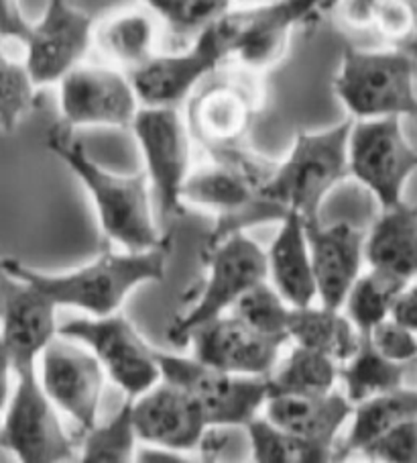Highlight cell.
<instances>
[{
	"instance_id": "obj_1",
	"label": "cell",
	"mask_w": 417,
	"mask_h": 463,
	"mask_svg": "<svg viewBox=\"0 0 417 463\" xmlns=\"http://www.w3.org/2000/svg\"><path fill=\"white\" fill-rule=\"evenodd\" d=\"M355 118H347L324 131H300L292 151L273 170L256 206L255 222H282L287 214H300L308 225L320 222L326 196L350 178L348 139Z\"/></svg>"
},
{
	"instance_id": "obj_2",
	"label": "cell",
	"mask_w": 417,
	"mask_h": 463,
	"mask_svg": "<svg viewBox=\"0 0 417 463\" xmlns=\"http://www.w3.org/2000/svg\"><path fill=\"white\" fill-rule=\"evenodd\" d=\"M171 253V239L147 251H104L100 258L66 274H43L19 260L3 258L0 268L31 282L58 307L84 310L90 317L115 315L128 294L149 282H162Z\"/></svg>"
},
{
	"instance_id": "obj_3",
	"label": "cell",
	"mask_w": 417,
	"mask_h": 463,
	"mask_svg": "<svg viewBox=\"0 0 417 463\" xmlns=\"http://www.w3.org/2000/svg\"><path fill=\"white\" fill-rule=\"evenodd\" d=\"M45 143L84 184L108 241L118 243L125 251H147L165 241L151 209L147 172L120 175L104 170L88 156L76 131L61 123L51 127Z\"/></svg>"
},
{
	"instance_id": "obj_4",
	"label": "cell",
	"mask_w": 417,
	"mask_h": 463,
	"mask_svg": "<svg viewBox=\"0 0 417 463\" xmlns=\"http://www.w3.org/2000/svg\"><path fill=\"white\" fill-rule=\"evenodd\" d=\"M206 276L183 297V313L167 326V339L175 347H188V339L199 325L227 315L255 284L269 280L267 251L245 231L206 243Z\"/></svg>"
},
{
	"instance_id": "obj_5",
	"label": "cell",
	"mask_w": 417,
	"mask_h": 463,
	"mask_svg": "<svg viewBox=\"0 0 417 463\" xmlns=\"http://www.w3.org/2000/svg\"><path fill=\"white\" fill-rule=\"evenodd\" d=\"M417 60L399 47L358 50L344 47L332 80L336 99L350 118L417 117Z\"/></svg>"
},
{
	"instance_id": "obj_6",
	"label": "cell",
	"mask_w": 417,
	"mask_h": 463,
	"mask_svg": "<svg viewBox=\"0 0 417 463\" xmlns=\"http://www.w3.org/2000/svg\"><path fill=\"white\" fill-rule=\"evenodd\" d=\"M208 164L190 172L183 184V203L218 214V225L208 243L256 225L261 190L275 170V162L245 149L208 154Z\"/></svg>"
},
{
	"instance_id": "obj_7",
	"label": "cell",
	"mask_w": 417,
	"mask_h": 463,
	"mask_svg": "<svg viewBox=\"0 0 417 463\" xmlns=\"http://www.w3.org/2000/svg\"><path fill=\"white\" fill-rule=\"evenodd\" d=\"M332 6H338V0H271L228 11L218 19L228 61L261 74L283 60L295 31L318 21Z\"/></svg>"
},
{
	"instance_id": "obj_8",
	"label": "cell",
	"mask_w": 417,
	"mask_h": 463,
	"mask_svg": "<svg viewBox=\"0 0 417 463\" xmlns=\"http://www.w3.org/2000/svg\"><path fill=\"white\" fill-rule=\"evenodd\" d=\"M37 370L14 372V388L0 425V447L23 463L76 461L79 455L63 429L61 411L47 396Z\"/></svg>"
},
{
	"instance_id": "obj_9",
	"label": "cell",
	"mask_w": 417,
	"mask_h": 463,
	"mask_svg": "<svg viewBox=\"0 0 417 463\" xmlns=\"http://www.w3.org/2000/svg\"><path fill=\"white\" fill-rule=\"evenodd\" d=\"M350 178L365 184L381 211L403 203V190L417 172V149L409 143L401 117L355 121L348 139Z\"/></svg>"
},
{
	"instance_id": "obj_10",
	"label": "cell",
	"mask_w": 417,
	"mask_h": 463,
	"mask_svg": "<svg viewBox=\"0 0 417 463\" xmlns=\"http://www.w3.org/2000/svg\"><path fill=\"white\" fill-rule=\"evenodd\" d=\"M61 337L90 347L107 376L134 401L163 380L159 351L151 349L128 318L120 315L76 318L60 326Z\"/></svg>"
},
{
	"instance_id": "obj_11",
	"label": "cell",
	"mask_w": 417,
	"mask_h": 463,
	"mask_svg": "<svg viewBox=\"0 0 417 463\" xmlns=\"http://www.w3.org/2000/svg\"><path fill=\"white\" fill-rule=\"evenodd\" d=\"M255 71L208 78L190 99L188 127L194 141L208 154L245 149L261 109V90L251 78Z\"/></svg>"
},
{
	"instance_id": "obj_12",
	"label": "cell",
	"mask_w": 417,
	"mask_h": 463,
	"mask_svg": "<svg viewBox=\"0 0 417 463\" xmlns=\"http://www.w3.org/2000/svg\"><path fill=\"white\" fill-rule=\"evenodd\" d=\"M163 378L194 398L206 414L208 425H248L264 409L269 378L238 376L199 362L194 355L159 354Z\"/></svg>"
},
{
	"instance_id": "obj_13",
	"label": "cell",
	"mask_w": 417,
	"mask_h": 463,
	"mask_svg": "<svg viewBox=\"0 0 417 463\" xmlns=\"http://www.w3.org/2000/svg\"><path fill=\"white\" fill-rule=\"evenodd\" d=\"M227 61L228 50L216 21L190 45L155 53L141 68L128 71V78L141 107L180 109Z\"/></svg>"
},
{
	"instance_id": "obj_14",
	"label": "cell",
	"mask_w": 417,
	"mask_h": 463,
	"mask_svg": "<svg viewBox=\"0 0 417 463\" xmlns=\"http://www.w3.org/2000/svg\"><path fill=\"white\" fill-rule=\"evenodd\" d=\"M145 172L153 184L162 217L173 219L183 213V184L191 172V137L188 118L180 109L141 107L133 123Z\"/></svg>"
},
{
	"instance_id": "obj_15",
	"label": "cell",
	"mask_w": 417,
	"mask_h": 463,
	"mask_svg": "<svg viewBox=\"0 0 417 463\" xmlns=\"http://www.w3.org/2000/svg\"><path fill=\"white\" fill-rule=\"evenodd\" d=\"M141 100L125 70L84 66L60 80V123L76 131L82 127L131 129Z\"/></svg>"
},
{
	"instance_id": "obj_16",
	"label": "cell",
	"mask_w": 417,
	"mask_h": 463,
	"mask_svg": "<svg viewBox=\"0 0 417 463\" xmlns=\"http://www.w3.org/2000/svg\"><path fill=\"white\" fill-rule=\"evenodd\" d=\"M39 380L51 402L84 433L98 422L107 372L84 343L58 335L39 357Z\"/></svg>"
},
{
	"instance_id": "obj_17",
	"label": "cell",
	"mask_w": 417,
	"mask_h": 463,
	"mask_svg": "<svg viewBox=\"0 0 417 463\" xmlns=\"http://www.w3.org/2000/svg\"><path fill=\"white\" fill-rule=\"evenodd\" d=\"M96 19L70 0H47L42 19L33 23L25 45V66L39 86L60 80L84 61L94 45Z\"/></svg>"
},
{
	"instance_id": "obj_18",
	"label": "cell",
	"mask_w": 417,
	"mask_h": 463,
	"mask_svg": "<svg viewBox=\"0 0 417 463\" xmlns=\"http://www.w3.org/2000/svg\"><path fill=\"white\" fill-rule=\"evenodd\" d=\"M58 305L31 282L0 268V335L11 351L14 372L37 367L47 345L60 335Z\"/></svg>"
},
{
	"instance_id": "obj_19",
	"label": "cell",
	"mask_w": 417,
	"mask_h": 463,
	"mask_svg": "<svg viewBox=\"0 0 417 463\" xmlns=\"http://www.w3.org/2000/svg\"><path fill=\"white\" fill-rule=\"evenodd\" d=\"M285 341L256 331L238 317L227 313L191 331L188 345L194 349L196 359L222 372L269 378Z\"/></svg>"
},
{
	"instance_id": "obj_20",
	"label": "cell",
	"mask_w": 417,
	"mask_h": 463,
	"mask_svg": "<svg viewBox=\"0 0 417 463\" xmlns=\"http://www.w3.org/2000/svg\"><path fill=\"white\" fill-rule=\"evenodd\" d=\"M131 402L139 441L178 453L198 449L208 420L186 390L163 378Z\"/></svg>"
},
{
	"instance_id": "obj_21",
	"label": "cell",
	"mask_w": 417,
	"mask_h": 463,
	"mask_svg": "<svg viewBox=\"0 0 417 463\" xmlns=\"http://www.w3.org/2000/svg\"><path fill=\"white\" fill-rule=\"evenodd\" d=\"M308 241L320 305L342 308L352 286L363 274L366 235L347 221L328 227L316 222L308 225Z\"/></svg>"
},
{
	"instance_id": "obj_22",
	"label": "cell",
	"mask_w": 417,
	"mask_h": 463,
	"mask_svg": "<svg viewBox=\"0 0 417 463\" xmlns=\"http://www.w3.org/2000/svg\"><path fill=\"white\" fill-rule=\"evenodd\" d=\"M355 412L347 394L340 390L328 394H269L264 417L287 433L322 449L338 453V433Z\"/></svg>"
},
{
	"instance_id": "obj_23",
	"label": "cell",
	"mask_w": 417,
	"mask_h": 463,
	"mask_svg": "<svg viewBox=\"0 0 417 463\" xmlns=\"http://www.w3.org/2000/svg\"><path fill=\"white\" fill-rule=\"evenodd\" d=\"M267 274L275 290L293 308L311 307L318 286L311 266L308 222L300 214H287L267 251Z\"/></svg>"
},
{
	"instance_id": "obj_24",
	"label": "cell",
	"mask_w": 417,
	"mask_h": 463,
	"mask_svg": "<svg viewBox=\"0 0 417 463\" xmlns=\"http://www.w3.org/2000/svg\"><path fill=\"white\" fill-rule=\"evenodd\" d=\"M368 266L395 276L401 282L417 278V206L399 203L383 209L365 243Z\"/></svg>"
},
{
	"instance_id": "obj_25",
	"label": "cell",
	"mask_w": 417,
	"mask_h": 463,
	"mask_svg": "<svg viewBox=\"0 0 417 463\" xmlns=\"http://www.w3.org/2000/svg\"><path fill=\"white\" fill-rule=\"evenodd\" d=\"M94 45L110 63L128 74L157 53V23L145 11L112 14L96 25Z\"/></svg>"
},
{
	"instance_id": "obj_26",
	"label": "cell",
	"mask_w": 417,
	"mask_h": 463,
	"mask_svg": "<svg viewBox=\"0 0 417 463\" xmlns=\"http://www.w3.org/2000/svg\"><path fill=\"white\" fill-rule=\"evenodd\" d=\"M360 339L363 335L357 325L350 321L348 315H342L340 308L311 305L292 310L290 341L316 349L340 365L357 354Z\"/></svg>"
},
{
	"instance_id": "obj_27",
	"label": "cell",
	"mask_w": 417,
	"mask_h": 463,
	"mask_svg": "<svg viewBox=\"0 0 417 463\" xmlns=\"http://www.w3.org/2000/svg\"><path fill=\"white\" fill-rule=\"evenodd\" d=\"M417 417V388H397L391 392L376 394L355 404L352 425L340 445V455L347 458L360 453L399 422Z\"/></svg>"
},
{
	"instance_id": "obj_28",
	"label": "cell",
	"mask_w": 417,
	"mask_h": 463,
	"mask_svg": "<svg viewBox=\"0 0 417 463\" xmlns=\"http://www.w3.org/2000/svg\"><path fill=\"white\" fill-rule=\"evenodd\" d=\"M340 382V364L316 349L293 343L269 376V394H328Z\"/></svg>"
},
{
	"instance_id": "obj_29",
	"label": "cell",
	"mask_w": 417,
	"mask_h": 463,
	"mask_svg": "<svg viewBox=\"0 0 417 463\" xmlns=\"http://www.w3.org/2000/svg\"><path fill=\"white\" fill-rule=\"evenodd\" d=\"M407 364L393 362L373 347L366 335L360 339V347L347 364L340 365V384L352 404H358L376 394L405 386Z\"/></svg>"
},
{
	"instance_id": "obj_30",
	"label": "cell",
	"mask_w": 417,
	"mask_h": 463,
	"mask_svg": "<svg viewBox=\"0 0 417 463\" xmlns=\"http://www.w3.org/2000/svg\"><path fill=\"white\" fill-rule=\"evenodd\" d=\"M251 437V459L261 463H328L338 461V453L322 449L287 433L267 417H255L246 425Z\"/></svg>"
},
{
	"instance_id": "obj_31",
	"label": "cell",
	"mask_w": 417,
	"mask_h": 463,
	"mask_svg": "<svg viewBox=\"0 0 417 463\" xmlns=\"http://www.w3.org/2000/svg\"><path fill=\"white\" fill-rule=\"evenodd\" d=\"M405 286V282L387 271L368 268V271L358 276L342 308H347L348 318L357 325L360 335H366L373 326L391 317L393 302Z\"/></svg>"
},
{
	"instance_id": "obj_32",
	"label": "cell",
	"mask_w": 417,
	"mask_h": 463,
	"mask_svg": "<svg viewBox=\"0 0 417 463\" xmlns=\"http://www.w3.org/2000/svg\"><path fill=\"white\" fill-rule=\"evenodd\" d=\"M178 47H186L230 11L232 0H143Z\"/></svg>"
},
{
	"instance_id": "obj_33",
	"label": "cell",
	"mask_w": 417,
	"mask_h": 463,
	"mask_svg": "<svg viewBox=\"0 0 417 463\" xmlns=\"http://www.w3.org/2000/svg\"><path fill=\"white\" fill-rule=\"evenodd\" d=\"M136 435L133 420V402L120 406L115 419L96 425L84 433V443L79 449V461L84 463H131L136 458Z\"/></svg>"
},
{
	"instance_id": "obj_34",
	"label": "cell",
	"mask_w": 417,
	"mask_h": 463,
	"mask_svg": "<svg viewBox=\"0 0 417 463\" xmlns=\"http://www.w3.org/2000/svg\"><path fill=\"white\" fill-rule=\"evenodd\" d=\"M292 310L293 307L275 290V286L264 280L245 292L230 313L256 331L290 341Z\"/></svg>"
},
{
	"instance_id": "obj_35",
	"label": "cell",
	"mask_w": 417,
	"mask_h": 463,
	"mask_svg": "<svg viewBox=\"0 0 417 463\" xmlns=\"http://www.w3.org/2000/svg\"><path fill=\"white\" fill-rule=\"evenodd\" d=\"M37 84L25 61H14L0 43V131L13 133L35 107Z\"/></svg>"
},
{
	"instance_id": "obj_36",
	"label": "cell",
	"mask_w": 417,
	"mask_h": 463,
	"mask_svg": "<svg viewBox=\"0 0 417 463\" xmlns=\"http://www.w3.org/2000/svg\"><path fill=\"white\" fill-rule=\"evenodd\" d=\"M196 453L204 461L251 459V437L246 425H208Z\"/></svg>"
},
{
	"instance_id": "obj_37",
	"label": "cell",
	"mask_w": 417,
	"mask_h": 463,
	"mask_svg": "<svg viewBox=\"0 0 417 463\" xmlns=\"http://www.w3.org/2000/svg\"><path fill=\"white\" fill-rule=\"evenodd\" d=\"M360 455L371 461L417 463V417L389 429L376 441L365 447Z\"/></svg>"
},
{
	"instance_id": "obj_38",
	"label": "cell",
	"mask_w": 417,
	"mask_h": 463,
	"mask_svg": "<svg viewBox=\"0 0 417 463\" xmlns=\"http://www.w3.org/2000/svg\"><path fill=\"white\" fill-rule=\"evenodd\" d=\"M366 337L379 354L393 359V362L409 364L417 359V333L393 321L391 317L373 326L366 333Z\"/></svg>"
},
{
	"instance_id": "obj_39",
	"label": "cell",
	"mask_w": 417,
	"mask_h": 463,
	"mask_svg": "<svg viewBox=\"0 0 417 463\" xmlns=\"http://www.w3.org/2000/svg\"><path fill=\"white\" fill-rule=\"evenodd\" d=\"M373 29L379 31L393 47L403 50L413 33L412 9L407 0H379Z\"/></svg>"
},
{
	"instance_id": "obj_40",
	"label": "cell",
	"mask_w": 417,
	"mask_h": 463,
	"mask_svg": "<svg viewBox=\"0 0 417 463\" xmlns=\"http://www.w3.org/2000/svg\"><path fill=\"white\" fill-rule=\"evenodd\" d=\"M33 23L27 21L19 0H0V39L25 43Z\"/></svg>"
},
{
	"instance_id": "obj_41",
	"label": "cell",
	"mask_w": 417,
	"mask_h": 463,
	"mask_svg": "<svg viewBox=\"0 0 417 463\" xmlns=\"http://www.w3.org/2000/svg\"><path fill=\"white\" fill-rule=\"evenodd\" d=\"M391 318L417 333V284L409 282L393 302Z\"/></svg>"
},
{
	"instance_id": "obj_42",
	"label": "cell",
	"mask_w": 417,
	"mask_h": 463,
	"mask_svg": "<svg viewBox=\"0 0 417 463\" xmlns=\"http://www.w3.org/2000/svg\"><path fill=\"white\" fill-rule=\"evenodd\" d=\"M13 376H14V364L11 357V351L3 341L0 335V414H5L6 404L11 401L13 394Z\"/></svg>"
},
{
	"instance_id": "obj_43",
	"label": "cell",
	"mask_w": 417,
	"mask_h": 463,
	"mask_svg": "<svg viewBox=\"0 0 417 463\" xmlns=\"http://www.w3.org/2000/svg\"><path fill=\"white\" fill-rule=\"evenodd\" d=\"M409 9H412V19H413V33L412 39H409V43L403 47L407 53H412L413 58L417 60V0H407Z\"/></svg>"
},
{
	"instance_id": "obj_44",
	"label": "cell",
	"mask_w": 417,
	"mask_h": 463,
	"mask_svg": "<svg viewBox=\"0 0 417 463\" xmlns=\"http://www.w3.org/2000/svg\"><path fill=\"white\" fill-rule=\"evenodd\" d=\"M235 3V0H232ZM238 3H248V5H259V3H271V0H238Z\"/></svg>"
},
{
	"instance_id": "obj_45",
	"label": "cell",
	"mask_w": 417,
	"mask_h": 463,
	"mask_svg": "<svg viewBox=\"0 0 417 463\" xmlns=\"http://www.w3.org/2000/svg\"><path fill=\"white\" fill-rule=\"evenodd\" d=\"M0 43H5V42H3V39H0Z\"/></svg>"
},
{
	"instance_id": "obj_46",
	"label": "cell",
	"mask_w": 417,
	"mask_h": 463,
	"mask_svg": "<svg viewBox=\"0 0 417 463\" xmlns=\"http://www.w3.org/2000/svg\"><path fill=\"white\" fill-rule=\"evenodd\" d=\"M413 282H415V284H417V278H415V280H413Z\"/></svg>"
}]
</instances>
